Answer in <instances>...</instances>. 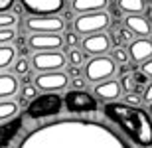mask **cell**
Listing matches in <instances>:
<instances>
[{"mask_svg": "<svg viewBox=\"0 0 152 148\" xmlns=\"http://www.w3.org/2000/svg\"><path fill=\"white\" fill-rule=\"evenodd\" d=\"M18 148H129V144L97 120L61 119L30 131Z\"/></svg>", "mask_w": 152, "mask_h": 148, "instance_id": "1", "label": "cell"}, {"mask_svg": "<svg viewBox=\"0 0 152 148\" xmlns=\"http://www.w3.org/2000/svg\"><path fill=\"white\" fill-rule=\"evenodd\" d=\"M103 113L138 146H152V120L144 109L129 103H105Z\"/></svg>", "mask_w": 152, "mask_h": 148, "instance_id": "2", "label": "cell"}, {"mask_svg": "<svg viewBox=\"0 0 152 148\" xmlns=\"http://www.w3.org/2000/svg\"><path fill=\"white\" fill-rule=\"evenodd\" d=\"M63 107H65V101L59 95H56V93H44V95H38L34 101L28 103L26 114L32 120H42V119H50V117L59 114V111Z\"/></svg>", "mask_w": 152, "mask_h": 148, "instance_id": "3", "label": "cell"}, {"mask_svg": "<svg viewBox=\"0 0 152 148\" xmlns=\"http://www.w3.org/2000/svg\"><path fill=\"white\" fill-rule=\"evenodd\" d=\"M111 18L107 12H89V14H79L73 20L75 34H101L103 30L109 28Z\"/></svg>", "mask_w": 152, "mask_h": 148, "instance_id": "4", "label": "cell"}, {"mask_svg": "<svg viewBox=\"0 0 152 148\" xmlns=\"http://www.w3.org/2000/svg\"><path fill=\"white\" fill-rule=\"evenodd\" d=\"M115 71H117V61L113 57H105V55L93 57L85 65V77L93 81L95 85L103 83V81H109L115 75Z\"/></svg>", "mask_w": 152, "mask_h": 148, "instance_id": "5", "label": "cell"}, {"mask_svg": "<svg viewBox=\"0 0 152 148\" xmlns=\"http://www.w3.org/2000/svg\"><path fill=\"white\" fill-rule=\"evenodd\" d=\"M150 77H148L142 69L136 67H126L121 69V87L124 89L126 95H144L146 87L150 85Z\"/></svg>", "mask_w": 152, "mask_h": 148, "instance_id": "6", "label": "cell"}, {"mask_svg": "<svg viewBox=\"0 0 152 148\" xmlns=\"http://www.w3.org/2000/svg\"><path fill=\"white\" fill-rule=\"evenodd\" d=\"M63 101H65V109L69 113H93V111H97V99L85 89L69 91L63 97Z\"/></svg>", "mask_w": 152, "mask_h": 148, "instance_id": "7", "label": "cell"}, {"mask_svg": "<svg viewBox=\"0 0 152 148\" xmlns=\"http://www.w3.org/2000/svg\"><path fill=\"white\" fill-rule=\"evenodd\" d=\"M69 59L61 51H36L32 55V67H36L39 73H50V71H61V67Z\"/></svg>", "mask_w": 152, "mask_h": 148, "instance_id": "8", "label": "cell"}, {"mask_svg": "<svg viewBox=\"0 0 152 148\" xmlns=\"http://www.w3.org/2000/svg\"><path fill=\"white\" fill-rule=\"evenodd\" d=\"M26 28L32 34H59L63 30V18L56 16H30L26 18Z\"/></svg>", "mask_w": 152, "mask_h": 148, "instance_id": "9", "label": "cell"}, {"mask_svg": "<svg viewBox=\"0 0 152 148\" xmlns=\"http://www.w3.org/2000/svg\"><path fill=\"white\" fill-rule=\"evenodd\" d=\"M69 83V73L65 71H50V73H39L36 77V87L44 93H53L65 89Z\"/></svg>", "mask_w": 152, "mask_h": 148, "instance_id": "10", "label": "cell"}, {"mask_svg": "<svg viewBox=\"0 0 152 148\" xmlns=\"http://www.w3.org/2000/svg\"><path fill=\"white\" fill-rule=\"evenodd\" d=\"M30 16H56L63 8V0H20Z\"/></svg>", "mask_w": 152, "mask_h": 148, "instance_id": "11", "label": "cell"}, {"mask_svg": "<svg viewBox=\"0 0 152 148\" xmlns=\"http://www.w3.org/2000/svg\"><path fill=\"white\" fill-rule=\"evenodd\" d=\"M63 42L65 38L59 34H34L28 40V46L34 51H57L63 46Z\"/></svg>", "mask_w": 152, "mask_h": 148, "instance_id": "12", "label": "cell"}, {"mask_svg": "<svg viewBox=\"0 0 152 148\" xmlns=\"http://www.w3.org/2000/svg\"><path fill=\"white\" fill-rule=\"evenodd\" d=\"M81 47H83V51L99 57V55H103V53L109 51V47H111V38H109L107 34H103V32L101 34H91L81 42Z\"/></svg>", "mask_w": 152, "mask_h": 148, "instance_id": "13", "label": "cell"}, {"mask_svg": "<svg viewBox=\"0 0 152 148\" xmlns=\"http://www.w3.org/2000/svg\"><path fill=\"white\" fill-rule=\"evenodd\" d=\"M129 53H130V59L136 63L148 61V59H152V42L146 40V38H138L130 44Z\"/></svg>", "mask_w": 152, "mask_h": 148, "instance_id": "14", "label": "cell"}, {"mask_svg": "<svg viewBox=\"0 0 152 148\" xmlns=\"http://www.w3.org/2000/svg\"><path fill=\"white\" fill-rule=\"evenodd\" d=\"M121 83L118 81H113V79H109V81H103V83H97L95 85V95L99 99H103V101H107V103H115V99L121 95Z\"/></svg>", "mask_w": 152, "mask_h": 148, "instance_id": "15", "label": "cell"}, {"mask_svg": "<svg viewBox=\"0 0 152 148\" xmlns=\"http://www.w3.org/2000/svg\"><path fill=\"white\" fill-rule=\"evenodd\" d=\"M124 24H126V28L132 34L140 36V38H146L152 30V22H148L146 18H142L140 14H130V16H126L124 18Z\"/></svg>", "mask_w": 152, "mask_h": 148, "instance_id": "16", "label": "cell"}, {"mask_svg": "<svg viewBox=\"0 0 152 148\" xmlns=\"http://www.w3.org/2000/svg\"><path fill=\"white\" fill-rule=\"evenodd\" d=\"M20 89V81L16 75L10 73H2L0 75V99L8 101L12 95H16V91Z\"/></svg>", "mask_w": 152, "mask_h": 148, "instance_id": "17", "label": "cell"}, {"mask_svg": "<svg viewBox=\"0 0 152 148\" xmlns=\"http://www.w3.org/2000/svg\"><path fill=\"white\" fill-rule=\"evenodd\" d=\"M107 4V0H73L71 8L77 14H89V12H103Z\"/></svg>", "mask_w": 152, "mask_h": 148, "instance_id": "18", "label": "cell"}, {"mask_svg": "<svg viewBox=\"0 0 152 148\" xmlns=\"http://www.w3.org/2000/svg\"><path fill=\"white\" fill-rule=\"evenodd\" d=\"M22 128V119H14V120H6L2 122V128H0V134H2V148H8L12 144V140H16V134Z\"/></svg>", "mask_w": 152, "mask_h": 148, "instance_id": "19", "label": "cell"}, {"mask_svg": "<svg viewBox=\"0 0 152 148\" xmlns=\"http://www.w3.org/2000/svg\"><path fill=\"white\" fill-rule=\"evenodd\" d=\"M130 38H132V32L126 28V24H117V26H113V30H111V40H113L117 46L124 47L130 42Z\"/></svg>", "mask_w": 152, "mask_h": 148, "instance_id": "20", "label": "cell"}, {"mask_svg": "<svg viewBox=\"0 0 152 148\" xmlns=\"http://www.w3.org/2000/svg\"><path fill=\"white\" fill-rule=\"evenodd\" d=\"M14 59H16V47H12L10 44H2L0 46V69H8Z\"/></svg>", "mask_w": 152, "mask_h": 148, "instance_id": "21", "label": "cell"}, {"mask_svg": "<svg viewBox=\"0 0 152 148\" xmlns=\"http://www.w3.org/2000/svg\"><path fill=\"white\" fill-rule=\"evenodd\" d=\"M118 8L124 14H140L144 10V0H118Z\"/></svg>", "mask_w": 152, "mask_h": 148, "instance_id": "22", "label": "cell"}, {"mask_svg": "<svg viewBox=\"0 0 152 148\" xmlns=\"http://www.w3.org/2000/svg\"><path fill=\"white\" fill-rule=\"evenodd\" d=\"M20 107H18L14 101H0V120L6 122L10 117H16Z\"/></svg>", "mask_w": 152, "mask_h": 148, "instance_id": "23", "label": "cell"}, {"mask_svg": "<svg viewBox=\"0 0 152 148\" xmlns=\"http://www.w3.org/2000/svg\"><path fill=\"white\" fill-rule=\"evenodd\" d=\"M18 22L16 12H0V28H14Z\"/></svg>", "mask_w": 152, "mask_h": 148, "instance_id": "24", "label": "cell"}, {"mask_svg": "<svg viewBox=\"0 0 152 148\" xmlns=\"http://www.w3.org/2000/svg\"><path fill=\"white\" fill-rule=\"evenodd\" d=\"M115 59L117 63H123V65H126V61H129V57H130V53H126V50H124L123 46H117L113 50V55H111Z\"/></svg>", "mask_w": 152, "mask_h": 148, "instance_id": "25", "label": "cell"}, {"mask_svg": "<svg viewBox=\"0 0 152 148\" xmlns=\"http://www.w3.org/2000/svg\"><path fill=\"white\" fill-rule=\"evenodd\" d=\"M28 71H30V61L26 57H20L14 63V75H28Z\"/></svg>", "mask_w": 152, "mask_h": 148, "instance_id": "26", "label": "cell"}, {"mask_svg": "<svg viewBox=\"0 0 152 148\" xmlns=\"http://www.w3.org/2000/svg\"><path fill=\"white\" fill-rule=\"evenodd\" d=\"M67 59L71 65H75V67H79L81 63H83V53L77 50V47H69V53H67Z\"/></svg>", "mask_w": 152, "mask_h": 148, "instance_id": "27", "label": "cell"}, {"mask_svg": "<svg viewBox=\"0 0 152 148\" xmlns=\"http://www.w3.org/2000/svg\"><path fill=\"white\" fill-rule=\"evenodd\" d=\"M16 38V30L14 28H0V46L2 44H10Z\"/></svg>", "mask_w": 152, "mask_h": 148, "instance_id": "28", "label": "cell"}, {"mask_svg": "<svg viewBox=\"0 0 152 148\" xmlns=\"http://www.w3.org/2000/svg\"><path fill=\"white\" fill-rule=\"evenodd\" d=\"M36 89H38V87H34V85H30V83H26V85L22 87V97H24V99H28V101H34V99L38 97Z\"/></svg>", "mask_w": 152, "mask_h": 148, "instance_id": "29", "label": "cell"}, {"mask_svg": "<svg viewBox=\"0 0 152 148\" xmlns=\"http://www.w3.org/2000/svg\"><path fill=\"white\" fill-rule=\"evenodd\" d=\"M65 44H67L69 47H77L79 46V36L77 34H67L65 36Z\"/></svg>", "mask_w": 152, "mask_h": 148, "instance_id": "30", "label": "cell"}, {"mask_svg": "<svg viewBox=\"0 0 152 148\" xmlns=\"http://www.w3.org/2000/svg\"><path fill=\"white\" fill-rule=\"evenodd\" d=\"M12 6H14V0H0V12H10Z\"/></svg>", "mask_w": 152, "mask_h": 148, "instance_id": "31", "label": "cell"}, {"mask_svg": "<svg viewBox=\"0 0 152 148\" xmlns=\"http://www.w3.org/2000/svg\"><path fill=\"white\" fill-rule=\"evenodd\" d=\"M142 101L140 95H126V103L129 105H134V107H138V103Z\"/></svg>", "mask_w": 152, "mask_h": 148, "instance_id": "32", "label": "cell"}, {"mask_svg": "<svg viewBox=\"0 0 152 148\" xmlns=\"http://www.w3.org/2000/svg\"><path fill=\"white\" fill-rule=\"evenodd\" d=\"M140 69H142V71H144V73L148 75V77H152V59H148V61H144V63L140 65Z\"/></svg>", "mask_w": 152, "mask_h": 148, "instance_id": "33", "label": "cell"}, {"mask_svg": "<svg viewBox=\"0 0 152 148\" xmlns=\"http://www.w3.org/2000/svg\"><path fill=\"white\" fill-rule=\"evenodd\" d=\"M142 99H144V101H148V103H152V81H150V85L146 87V91H144Z\"/></svg>", "mask_w": 152, "mask_h": 148, "instance_id": "34", "label": "cell"}, {"mask_svg": "<svg viewBox=\"0 0 152 148\" xmlns=\"http://www.w3.org/2000/svg\"><path fill=\"white\" fill-rule=\"evenodd\" d=\"M85 87V81L81 79V77H75L73 79V89H83Z\"/></svg>", "mask_w": 152, "mask_h": 148, "instance_id": "35", "label": "cell"}, {"mask_svg": "<svg viewBox=\"0 0 152 148\" xmlns=\"http://www.w3.org/2000/svg\"><path fill=\"white\" fill-rule=\"evenodd\" d=\"M69 75H75V77H77V75H79V69L75 67V65H71V69H69Z\"/></svg>", "mask_w": 152, "mask_h": 148, "instance_id": "36", "label": "cell"}, {"mask_svg": "<svg viewBox=\"0 0 152 148\" xmlns=\"http://www.w3.org/2000/svg\"><path fill=\"white\" fill-rule=\"evenodd\" d=\"M150 113H152V103H150Z\"/></svg>", "mask_w": 152, "mask_h": 148, "instance_id": "37", "label": "cell"}, {"mask_svg": "<svg viewBox=\"0 0 152 148\" xmlns=\"http://www.w3.org/2000/svg\"><path fill=\"white\" fill-rule=\"evenodd\" d=\"M150 4H152V0H150Z\"/></svg>", "mask_w": 152, "mask_h": 148, "instance_id": "38", "label": "cell"}]
</instances>
